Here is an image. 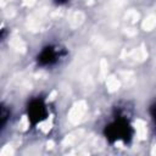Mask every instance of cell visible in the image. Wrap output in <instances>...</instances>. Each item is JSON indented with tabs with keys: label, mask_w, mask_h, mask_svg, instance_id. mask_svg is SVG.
Returning <instances> with one entry per match:
<instances>
[{
	"label": "cell",
	"mask_w": 156,
	"mask_h": 156,
	"mask_svg": "<svg viewBox=\"0 0 156 156\" xmlns=\"http://www.w3.org/2000/svg\"><path fill=\"white\" fill-rule=\"evenodd\" d=\"M104 134H105L106 139L110 143H115V141H118V140L128 143L132 139L133 129H132V126L129 124V122L126 118L118 117L112 123H110L105 127Z\"/></svg>",
	"instance_id": "obj_1"
},
{
	"label": "cell",
	"mask_w": 156,
	"mask_h": 156,
	"mask_svg": "<svg viewBox=\"0 0 156 156\" xmlns=\"http://www.w3.org/2000/svg\"><path fill=\"white\" fill-rule=\"evenodd\" d=\"M27 116H28V121L32 126H37L38 123H40L41 121H44L48 116V110H46V105L43 101V99H33L28 107H27Z\"/></svg>",
	"instance_id": "obj_2"
},
{
	"label": "cell",
	"mask_w": 156,
	"mask_h": 156,
	"mask_svg": "<svg viewBox=\"0 0 156 156\" xmlns=\"http://www.w3.org/2000/svg\"><path fill=\"white\" fill-rule=\"evenodd\" d=\"M60 57V52L54 46H46L41 50V52L38 55V63L40 66H51L57 62Z\"/></svg>",
	"instance_id": "obj_3"
},
{
	"label": "cell",
	"mask_w": 156,
	"mask_h": 156,
	"mask_svg": "<svg viewBox=\"0 0 156 156\" xmlns=\"http://www.w3.org/2000/svg\"><path fill=\"white\" fill-rule=\"evenodd\" d=\"M10 117V111L6 108L5 105H1V112H0V126H1V129L6 126V122Z\"/></svg>",
	"instance_id": "obj_4"
},
{
	"label": "cell",
	"mask_w": 156,
	"mask_h": 156,
	"mask_svg": "<svg viewBox=\"0 0 156 156\" xmlns=\"http://www.w3.org/2000/svg\"><path fill=\"white\" fill-rule=\"evenodd\" d=\"M150 113H151V116H152V118H154V121H155V123H156V104H154V105L151 106Z\"/></svg>",
	"instance_id": "obj_5"
},
{
	"label": "cell",
	"mask_w": 156,
	"mask_h": 156,
	"mask_svg": "<svg viewBox=\"0 0 156 156\" xmlns=\"http://www.w3.org/2000/svg\"><path fill=\"white\" fill-rule=\"evenodd\" d=\"M68 0H55V2L56 4H58V5H62V4H65V2H67Z\"/></svg>",
	"instance_id": "obj_6"
}]
</instances>
